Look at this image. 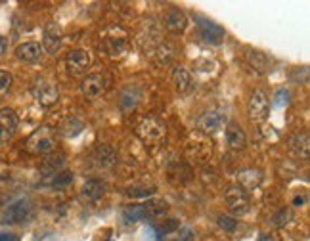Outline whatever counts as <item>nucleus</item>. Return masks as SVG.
<instances>
[{"mask_svg":"<svg viewBox=\"0 0 310 241\" xmlns=\"http://www.w3.org/2000/svg\"><path fill=\"white\" fill-rule=\"evenodd\" d=\"M127 46H129V33L123 27L111 25L100 35V48L111 58L121 56L127 50Z\"/></svg>","mask_w":310,"mask_h":241,"instance_id":"f257e3e1","label":"nucleus"},{"mask_svg":"<svg viewBox=\"0 0 310 241\" xmlns=\"http://www.w3.org/2000/svg\"><path fill=\"white\" fill-rule=\"evenodd\" d=\"M165 211H167L165 201H150V203L129 205V207L123 211V220H125L127 224H133V222H140V220L159 217V215H163Z\"/></svg>","mask_w":310,"mask_h":241,"instance_id":"f03ea898","label":"nucleus"},{"mask_svg":"<svg viewBox=\"0 0 310 241\" xmlns=\"http://www.w3.org/2000/svg\"><path fill=\"white\" fill-rule=\"evenodd\" d=\"M31 94L35 96V100L44 106V108H50L58 102L60 98V90H58V85L56 81H52L50 77H37L33 81V87H31Z\"/></svg>","mask_w":310,"mask_h":241,"instance_id":"7ed1b4c3","label":"nucleus"},{"mask_svg":"<svg viewBox=\"0 0 310 241\" xmlns=\"http://www.w3.org/2000/svg\"><path fill=\"white\" fill-rule=\"evenodd\" d=\"M136 134H138V136L142 138V142H146V144H159V142L165 138V134H167V125H165L161 119L154 117V115H148V117H144V119L138 123Z\"/></svg>","mask_w":310,"mask_h":241,"instance_id":"20e7f679","label":"nucleus"},{"mask_svg":"<svg viewBox=\"0 0 310 241\" xmlns=\"http://www.w3.org/2000/svg\"><path fill=\"white\" fill-rule=\"evenodd\" d=\"M226 197V203L232 211V215L236 217H245L249 211H251V199H249V194L245 192L244 188L240 186H230L224 194Z\"/></svg>","mask_w":310,"mask_h":241,"instance_id":"39448f33","label":"nucleus"},{"mask_svg":"<svg viewBox=\"0 0 310 241\" xmlns=\"http://www.w3.org/2000/svg\"><path fill=\"white\" fill-rule=\"evenodd\" d=\"M27 150L31 153H50L56 150V138L50 129H41L33 132L27 140Z\"/></svg>","mask_w":310,"mask_h":241,"instance_id":"423d86ee","label":"nucleus"},{"mask_svg":"<svg viewBox=\"0 0 310 241\" xmlns=\"http://www.w3.org/2000/svg\"><path fill=\"white\" fill-rule=\"evenodd\" d=\"M31 209H33V205H31V201L27 197L16 199L14 203H10V205L2 211V217H0V219H2L4 224H20V222H23V220L31 215Z\"/></svg>","mask_w":310,"mask_h":241,"instance_id":"0eeeda50","label":"nucleus"},{"mask_svg":"<svg viewBox=\"0 0 310 241\" xmlns=\"http://www.w3.org/2000/svg\"><path fill=\"white\" fill-rule=\"evenodd\" d=\"M249 117L255 121V123H263L268 119V113H270V100L266 96L265 90H255L249 98Z\"/></svg>","mask_w":310,"mask_h":241,"instance_id":"6e6552de","label":"nucleus"},{"mask_svg":"<svg viewBox=\"0 0 310 241\" xmlns=\"http://www.w3.org/2000/svg\"><path fill=\"white\" fill-rule=\"evenodd\" d=\"M90 67V54L83 48L71 50L66 58V69L71 77H83Z\"/></svg>","mask_w":310,"mask_h":241,"instance_id":"1a4fd4ad","label":"nucleus"},{"mask_svg":"<svg viewBox=\"0 0 310 241\" xmlns=\"http://www.w3.org/2000/svg\"><path fill=\"white\" fill-rule=\"evenodd\" d=\"M161 41H163V33H161V29H159V25L154 22L144 23V27L140 29V33H138V37H136L138 46H140L144 52H148V54H150Z\"/></svg>","mask_w":310,"mask_h":241,"instance_id":"9d476101","label":"nucleus"},{"mask_svg":"<svg viewBox=\"0 0 310 241\" xmlns=\"http://www.w3.org/2000/svg\"><path fill=\"white\" fill-rule=\"evenodd\" d=\"M228 125V117L222 111H205L198 119V129L203 134H215Z\"/></svg>","mask_w":310,"mask_h":241,"instance_id":"9b49d317","label":"nucleus"},{"mask_svg":"<svg viewBox=\"0 0 310 241\" xmlns=\"http://www.w3.org/2000/svg\"><path fill=\"white\" fill-rule=\"evenodd\" d=\"M62 41H64L62 27L56 22L46 23L44 31H43V50H46L48 54H56L62 46Z\"/></svg>","mask_w":310,"mask_h":241,"instance_id":"f8f14e48","label":"nucleus"},{"mask_svg":"<svg viewBox=\"0 0 310 241\" xmlns=\"http://www.w3.org/2000/svg\"><path fill=\"white\" fill-rule=\"evenodd\" d=\"M108 88V79L102 75V73H90L85 77L83 85H81V90L87 98H100Z\"/></svg>","mask_w":310,"mask_h":241,"instance_id":"ddd939ff","label":"nucleus"},{"mask_svg":"<svg viewBox=\"0 0 310 241\" xmlns=\"http://www.w3.org/2000/svg\"><path fill=\"white\" fill-rule=\"evenodd\" d=\"M211 144L203 138H194V142H188L186 146V157L192 163H205L207 159H211Z\"/></svg>","mask_w":310,"mask_h":241,"instance_id":"4468645a","label":"nucleus"},{"mask_svg":"<svg viewBox=\"0 0 310 241\" xmlns=\"http://www.w3.org/2000/svg\"><path fill=\"white\" fill-rule=\"evenodd\" d=\"M150 56H152V60H154L157 66H169V64H173L175 58H177V44L163 39V41L150 52Z\"/></svg>","mask_w":310,"mask_h":241,"instance_id":"2eb2a0df","label":"nucleus"},{"mask_svg":"<svg viewBox=\"0 0 310 241\" xmlns=\"http://www.w3.org/2000/svg\"><path fill=\"white\" fill-rule=\"evenodd\" d=\"M196 20L199 22L198 23V29H199V35L203 37V41H207V43L211 44H221V41L224 39V29H222L219 23L205 20L201 16H198Z\"/></svg>","mask_w":310,"mask_h":241,"instance_id":"dca6fc26","label":"nucleus"},{"mask_svg":"<svg viewBox=\"0 0 310 241\" xmlns=\"http://www.w3.org/2000/svg\"><path fill=\"white\" fill-rule=\"evenodd\" d=\"M18 131V115L10 108L0 110V144L8 142Z\"/></svg>","mask_w":310,"mask_h":241,"instance_id":"f3484780","label":"nucleus"},{"mask_svg":"<svg viewBox=\"0 0 310 241\" xmlns=\"http://www.w3.org/2000/svg\"><path fill=\"white\" fill-rule=\"evenodd\" d=\"M173 85L178 94H190L194 90V77L190 73V69L184 66H177L173 69Z\"/></svg>","mask_w":310,"mask_h":241,"instance_id":"a211bd4d","label":"nucleus"},{"mask_svg":"<svg viewBox=\"0 0 310 241\" xmlns=\"http://www.w3.org/2000/svg\"><path fill=\"white\" fill-rule=\"evenodd\" d=\"M43 56V46L39 43H22L18 48H16V58L22 60V62H27V64H33V62H39Z\"/></svg>","mask_w":310,"mask_h":241,"instance_id":"6ab92c4d","label":"nucleus"},{"mask_svg":"<svg viewBox=\"0 0 310 241\" xmlns=\"http://www.w3.org/2000/svg\"><path fill=\"white\" fill-rule=\"evenodd\" d=\"M165 27L173 33H182L188 27V18L180 8H169L165 14Z\"/></svg>","mask_w":310,"mask_h":241,"instance_id":"aec40b11","label":"nucleus"},{"mask_svg":"<svg viewBox=\"0 0 310 241\" xmlns=\"http://www.w3.org/2000/svg\"><path fill=\"white\" fill-rule=\"evenodd\" d=\"M142 88L138 87V85H129V87L123 88V92H121V108L125 111H133L138 104H140V100H142Z\"/></svg>","mask_w":310,"mask_h":241,"instance_id":"412c9836","label":"nucleus"},{"mask_svg":"<svg viewBox=\"0 0 310 241\" xmlns=\"http://www.w3.org/2000/svg\"><path fill=\"white\" fill-rule=\"evenodd\" d=\"M92 159H94L96 165L102 167V169H110V167H113V165L117 163V155L113 152V148L106 146V144L96 146V150H94V153H92Z\"/></svg>","mask_w":310,"mask_h":241,"instance_id":"4be33fe9","label":"nucleus"},{"mask_svg":"<svg viewBox=\"0 0 310 241\" xmlns=\"http://www.w3.org/2000/svg\"><path fill=\"white\" fill-rule=\"evenodd\" d=\"M226 142L232 150H242L247 144V136H245L244 129L236 123H230L226 125Z\"/></svg>","mask_w":310,"mask_h":241,"instance_id":"5701e85b","label":"nucleus"},{"mask_svg":"<svg viewBox=\"0 0 310 241\" xmlns=\"http://www.w3.org/2000/svg\"><path fill=\"white\" fill-rule=\"evenodd\" d=\"M289 150L293 152V153L297 155V157H303V159H307L310 155V140H309V134H293L291 138H289Z\"/></svg>","mask_w":310,"mask_h":241,"instance_id":"b1692460","label":"nucleus"},{"mask_svg":"<svg viewBox=\"0 0 310 241\" xmlns=\"http://www.w3.org/2000/svg\"><path fill=\"white\" fill-rule=\"evenodd\" d=\"M238 182H240L238 186L244 190H255L261 186L263 175H261V171H255V169H244L238 173Z\"/></svg>","mask_w":310,"mask_h":241,"instance_id":"393cba45","label":"nucleus"},{"mask_svg":"<svg viewBox=\"0 0 310 241\" xmlns=\"http://www.w3.org/2000/svg\"><path fill=\"white\" fill-rule=\"evenodd\" d=\"M104 194H106V186H104L102 180H96V178L87 180L83 190H81V196L87 201H98V199L104 197Z\"/></svg>","mask_w":310,"mask_h":241,"instance_id":"a878e982","label":"nucleus"},{"mask_svg":"<svg viewBox=\"0 0 310 241\" xmlns=\"http://www.w3.org/2000/svg\"><path fill=\"white\" fill-rule=\"evenodd\" d=\"M247 62L259 73H266L268 67H270V60H268V56L265 52H259V50H253V48L247 50Z\"/></svg>","mask_w":310,"mask_h":241,"instance_id":"bb28decb","label":"nucleus"},{"mask_svg":"<svg viewBox=\"0 0 310 241\" xmlns=\"http://www.w3.org/2000/svg\"><path fill=\"white\" fill-rule=\"evenodd\" d=\"M291 220H293V209L291 207H284L278 213H274V217H272L270 222H272L274 228H284V226H288Z\"/></svg>","mask_w":310,"mask_h":241,"instance_id":"cd10ccee","label":"nucleus"},{"mask_svg":"<svg viewBox=\"0 0 310 241\" xmlns=\"http://www.w3.org/2000/svg\"><path fill=\"white\" fill-rule=\"evenodd\" d=\"M289 100H291V92H289L288 88H280L276 94H274V106L276 108H286L289 106Z\"/></svg>","mask_w":310,"mask_h":241,"instance_id":"c85d7f7f","label":"nucleus"},{"mask_svg":"<svg viewBox=\"0 0 310 241\" xmlns=\"http://www.w3.org/2000/svg\"><path fill=\"white\" fill-rule=\"evenodd\" d=\"M155 192V186H133L131 190H129V196H133V197H148V196H152Z\"/></svg>","mask_w":310,"mask_h":241,"instance_id":"c756f323","label":"nucleus"},{"mask_svg":"<svg viewBox=\"0 0 310 241\" xmlns=\"http://www.w3.org/2000/svg\"><path fill=\"white\" fill-rule=\"evenodd\" d=\"M12 87V75L6 69H0V98H4Z\"/></svg>","mask_w":310,"mask_h":241,"instance_id":"7c9ffc66","label":"nucleus"},{"mask_svg":"<svg viewBox=\"0 0 310 241\" xmlns=\"http://www.w3.org/2000/svg\"><path fill=\"white\" fill-rule=\"evenodd\" d=\"M219 226L224 228L226 232H234L236 226H238V220L234 219V217H230V215H221L219 217Z\"/></svg>","mask_w":310,"mask_h":241,"instance_id":"2f4dec72","label":"nucleus"},{"mask_svg":"<svg viewBox=\"0 0 310 241\" xmlns=\"http://www.w3.org/2000/svg\"><path fill=\"white\" fill-rule=\"evenodd\" d=\"M71 182H73V175L71 173H62V175H56L52 184H54V188H66Z\"/></svg>","mask_w":310,"mask_h":241,"instance_id":"473e14b6","label":"nucleus"},{"mask_svg":"<svg viewBox=\"0 0 310 241\" xmlns=\"http://www.w3.org/2000/svg\"><path fill=\"white\" fill-rule=\"evenodd\" d=\"M295 71H297L299 75H297V79H293V81H295V83H301V67H297ZM307 79H309V69L303 67V83H307Z\"/></svg>","mask_w":310,"mask_h":241,"instance_id":"72a5a7b5","label":"nucleus"},{"mask_svg":"<svg viewBox=\"0 0 310 241\" xmlns=\"http://www.w3.org/2000/svg\"><path fill=\"white\" fill-rule=\"evenodd\" d=\"M0 241H20L16 234H10V232H2L0 234Z\"/></svg>","mask_w":310,"mask_h":241,"instance_id":"f704fd0d","label":"nucleus"},{"mask_svg":"<svg viewBox=\"0 0 310 241\" xmlns=\"http://www.w3.org/2000/svg\"><path fill=\"white\" fill-rule=\"evenodd\" d=\"M4 50H6V41H4L2 37H0V54H2Z\"/></svg>","mask_w":310,"mask_h":241,"instance_id":"c9c22d12","label":"nucleus"},{"mask_svg":"<svg viewBox=\"0 0 310 241\" xmlns=\"http://www.w3.org/2000/svg\"><path fill=\"white\" fill-rule=\"evenodd\" d=\"M305 203V197H297L295 199V205H303Z\"/></svg>","mask_w":310,"mask_h":241,"instance_id":"e433bc0d","label":"nucleus"},{"mask_svg":"<svg viewBox=\"0 0 310 241\" xmlns=\"http://www.w3.org/2000/svg\"><path fill=\"white\" fill-rule=\"evenodd\" d=\"M259 241H274V240H272V238H268V236H263V238H261Z\"/></svg>","mask_w":310,"mask_h":241,"instance_id":"4c0bfd02","label":"nucleus"}]
</instances>
